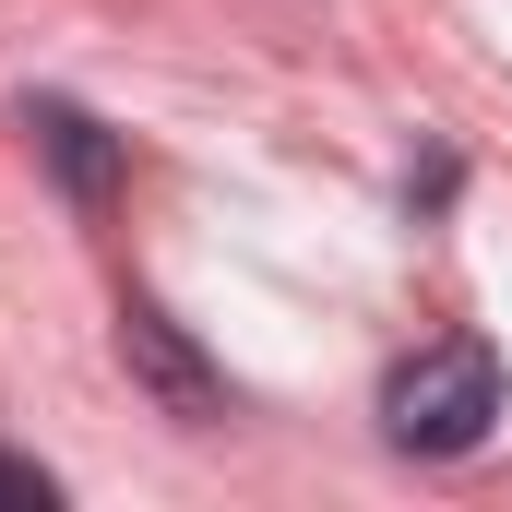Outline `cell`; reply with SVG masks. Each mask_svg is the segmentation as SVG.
<instances>
[{
    "instance_id": "6da1fadb",
    "label": "cell",
    "mask_w": 512,
    "mask_h": 512,
    "mask_svg": "<svg viewBox=\"0 0 512 512\" xmlns=\"http://www.w3.org/2000/svg\"><path fill=\"white\" fill-rule=\"evenodd\" d=\"M382 429L405 453H477L501 429V358L489 346H429L382 382Z\"/></svg>"
},
{
    "instance_id": "7a4b0ae2",
    "label": "cell",
    "mask_w": 512,
    "mask_h": 512,
    "mask_svg": "<svg viewBox=\"0 0 512 512\" xmlns=\"http://www.w3.org/2000/svg\"><path fill=\"white\" fill-rule=\"evenodd\" d=\"M24 131H36V155L60 167V191H72V203H108V191L131 179V155L84 120V108H60V96H36V108H24Z\"/></svg>"
},
{
    "instance_id": "3957f363",
    "label": "cell",
    "mask_w": 512,
    "mask_h": 512,
    "mask_svg": "<svg viewBox=\"0 0 512 512\" xmlns=\"http://www.w3.org/2000/svg\"><path fill=\"white\" fill-rule=\"evenodd\" d=\"M120 346H131V370L167 393L179 417H215V382H203V358H191V346H179V334H167L155 310H120Z\"/></svg>"
},
{
    "instance_id": "277c9868",
    "label": "cell",
    "mask_w": 512,
    "mask_h": 512,
    "mask_svg": "<svg viewBox=\"0 0 512 512\" xmlns=\"http://www.w3.org/2000/svg\"><path fill=\"white\" fill-rule=\"evenodd\" d=\"M48 501H60V477L24 465V453H0V512H48Z\"/></svg>"
}]
</instances>
